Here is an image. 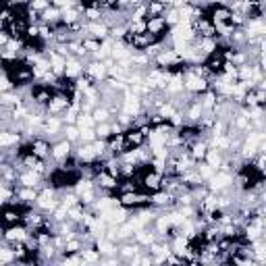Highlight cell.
I'll return each instance as SVG.
<instances>
[{
    "label": "cell",
    "mask_w": 266,
    "mask_h": 266,
    "mask_svg": "<svg viewBox=\"0 0 266 266\" xmlns=\"http://www.w3.org/2000/svg\"><path fill=\"white\" fill-rule=\"evenodd\" d=\"M69 106H71V98L67 94H61V91H54L50 102L46 104V114H48V117H61Z\"/></svg>",
    "instance_id": "cell-1"
},
{
    "label": "cell",
    "mask_w": 266,
    "mask_h": 266,
    "mask_svg": "<svg viewBox=\"0 0 266 266\" xmlns=\"http://www.w3.org/2000/svg\"><path fill=\"white\" fill-rule=\"evenodd\" d=\"M208 189L214 191V193H221L225 189H229L233 185V173H227V171H216L214 175L206 181Z\"/></svg>",
    "instance_id": "cell-2"
},
{
    "label": "cell",
    "mask_w": 266,
    "mask_h": 266,
    "mask_svg": "<svg viewBox=\"0 0 266 266\" xmlns=\"http://www.w3.org/2000/svg\"><path fill=\"white\" fill-rule=\"evenodd\" d=\"M183 88H185V91H189V94L200 96L206 89H210V82L204 77H195L191 73H185L183 75Z\"/></svg>",
    "instance_id": "cell-3"
},
{
    "label": "cell",
    "mask_w": 266,
    "mask_h": 266,
    "mask_svg": "<svg viewBox=\"0 0 266 266\" xmlns=\"http://www.w3.org/2000/svg\"><path fill=\"white\" fill-rule=\"evenodd\" d=\"M150 206L158 208V210H171V208H175V195L165 189H156L150 193Z\"/></svg>",
    "instance_id": "cell-4"
},
{
    "label": "cell",
    "mask_w": 266,
    "mask_h": 266,
    "mask_svg": "<svg viewBox=\"0 0 266 266\" xmlns=\"http://www.w3.org/2000/svg\"><path fill=\"white\" fill-rule=\"evenodd\" d=\"M140 187L144 191H148V193L160 189V187H163V173H158L154 169H148L144 175L140 177Z\"/></svg>",
    "instance_id": "cell-5"
},
{
    "label": "cell",
    "mask_w": 266,
    "mask_h": 266,
    "mask_svg": "<svg viewBox=\"0 0 266 266\" xmlns=\"http://www.w3.org/2000/svg\"><path fill=\"white\" fill-rule=\"evenodd\" d=\"M84 75H88L94 84H100V82H104V79H106L108 73H106V67H104L102 61L89 59V61L84 63Z\"/></svg>",
    "instance_id": "cell-6"
},
{
    "label": "cell",
    "mask_w": 266,
    "mask_h": 266,
    "mask_svg": "<svg viewBox=\"0 0 266 266\" xmlns=\"http://www.w3.org/2000/svg\"><path fill=\"white\" fill-rule=\"evenodd\" d=\"M73 154V144L71 142H67V140H61L59 142H54L52 146H50V160L54 165H59V163H63V160L67 158V156H71Z\"/></svg>",
    "instance_id": "cell-7"
},
{
    "label": "cell",
    "mask_w": 266,
    "mask_h": 266,
    "mask_svg": "<svg viewBox=\"0 0 266 266\" xmlns=\"http://www.w3.org/2000/svg\"><path fill=\"white\" fill-rule=\"evenodd\" d=\"M84 31H86V36L89 38H96V40H106L108 38V31L110 27L108 25H104L102 21H86L84 23Z\"/></svg>",
    "instance_id": "cell-8"
},
{
    "label": "cell",
    "mask_w": 266,
    "mask_h": 266,
    "mask_svg": "<svg viewBox=\"0 0 266 266\" xmlns=\"http://www.w3.org/2000/svg\"><path fill=\"white\" fill-rule=\"evenodd\" d=\"M44 181H46V179L40 175V173L31 171V169L21 171V173H19V179H17V183H19V185H23V187H36V189H40V187H42Z\"/></svg>",
    "instance_id": "cell-9"
},
{
    "label": "cell",
    "mask_w": 266,
    "mask_h": 266,
    "mask_svg": "<svg viewBox=\"0 0 266 266\" xmlns=\"http://www.w3.org/2000/svg\"><path fill=\"white\" fill-rule=\"evenodd\" d=\"M50 142L46 140L44 135H36V137H31L29 140V148H31V152L36 154L38 158L46 160V158H50Z\"/></svg>",
    "instance_id": "cell-10"
},
{
    "label": "cell",
    "mask_w": 266,
    "mask_h": 266,
    "mask_svg": "<svg viewBox=\"0 0 266 266\" xmlns=\"http://www.w3.org/2000/svg\"><path fill=\"white\" fill-rule=\"evenodd\" d=\"M94 183H96V187H100L102 191H117V187H119V179L117 177H112L110 173H106V171H100L98 175L94 177Z\"/></svg>",
    "instance_id": "cell-11"
},
{
    "label": "cell",
    "mask_w": 266,
    "mask_h": 266,
    "mask_svg": "<svg viewBox=\"0 0 266 266\" xmlns=\"http://www.w3.org/2000/svg\"><path fill=\"white\" fill-rule=\"evenodd\" d=\"M167 29H169V25H167L165 17H148V19H146V31L154 33L158 40H163V36L167 33Z\"/></svg>",
    "instance_id": "cell-12"
},
{
    "label": "cell",
    "mask_w": 266,
    "mask_h": 266,
    "mask_svg": "<svg viewBox=\"0 0 266 266\" xmlns=\"http://www.w3.org/2000/svg\"><path fill=\"white\" fill-rule=\"evenodd\" d=\"M123 137H125L127 148H137V146H144L146 144V135L142 133L140 127H129V129H125L123 131Z\"/></svg>",
    "instance_id": "cell-13"
},
{
    "label": "cell",
    "mask_w": 266,
    "mask_h": 266,
    "mask_svg": "<svg viewBox=\"0 0 266 266\" xmlns=\"http://www.w3.org/2000/svg\"><path fill=\"white\" fill-rule=\"evenodd\" d=\"M21 208H15V206H4L2 208V214H0V223H2L4 227H8V225H17V223H21Z\"/></svg>",
    "instance_id": "cell-14"
},
{
    "label": "cell",
    "mask_w": 266,
    "mask_h": 266,
    "mask_svg": "<svg viewBox=\"0 0 266 266\" xmlns=\"http://www.w3.org/2000/svg\"><path fill=\"white\" fill-rule=\"evenodd\" d=\"M21 142H23V137L19 131L0 129V148H17Z\"/></svg>",
    "instance_id": "cell-15"
},
{
    "label": "cell",
    "mask_w": 266,
    "mask_h": 266,
    "mask_svg": "<svg viewBox=\"0 0 266 266\" xmlns=\"http://www.w3.org/2000/svg\"><path fill=\"white\" fill-rule=\"evenodd\" d=\"M84 73V61L77 59V56H69L67 59V65H65V77L69 79H75Z\"/></svg>",
    "instance_id": "cell-16"
},
{
    "label": "cell",
    "mask_w": 266,
    "mask_h": 266,
    "mask_svg": "<svg viewBox=\"0 0 266 266\" xmlns=\"http://www.w3.org/2000/svg\"><path fill=\"white\" fill-rule=\"evenodd\" d=\"M227 61L223 59V54H221V50H216L214 54H210V56H206V61H204V65H206V69L210 71L212 75H218L223 71V65H225Z\"/></svg>",
    "instance_id": "cell-17"
},
{
    "label": "cell",
    "mask_w": 266,
    "mask_h": 266,
    "mask_svg": "<svg viewBox=\"0 0 266 266\" xmlns=\"http://www.w3.org/2000/svg\"><path fill=\"white\" fill-rule=\"evenodd\" d=\"M133 239L140 244L142 248H148L152 241L156 239V233L152 231V227H142V229H135V233H133Z\"/></svg>",
    "instance_id": "cell-18"
},
{
    "label": "cell",
    "mask_w": 266,
    "mask_h": 266,
    "mask_svg": "<svg viewBox=\"0 0 266 266\" xmlns=\"http://www.w3.org/2000/svg\"><path fill=\"white\" fill-rule=\"evenodd\" d=\"M40 23H46V25H54V23H61V8L50 4L48 8H44L40 13Z\"/></svg>",
    "instance_id": "cell-19"
},
{
    "label": "cell",
    "mask_w": 266,
    "mask_h": 266,
    "mask_svg": "<svg viewBox=\"0 0 266 266\" xmlns=\"http://www.w3.org/2000/svg\"><path fill=\"white\" fill-rule=\"evenodd\" d=\"M223 158H225V152H221V150H216V148H208V152L204 156V163L208 167H212L214 171H218L223 165Z\"/></svg>",
    "instance_id": "cell-20"
},
{
    "label": "cell",
    "mask_w": 266,
    "mask_h": 266,
    "mask_svg": "<svg viewBox=\"0 0 266 266\" xmlns=\"http://www.w3.org/2000/svg\"><path fill=\"white\" fill-rule=\"evenodd\" d=\"M79 256H82L84 264H100V252L94 248H82V252H79Z\"/></svg>",
    "instance_id": "cell-21"
},
{
    "label": "cell",
    "mask_w": 266,
    "mask_h": 266,
    "mask_svg": "<svg viewBox=\"0 0 266 266\" xmlns=\"http://www.w3.org/2000/svg\"><path fill=\"white\" fill-rule=\"evenodd\" d=\"M198 48H200V52L204 56H210V54H214L218 50V40L216 38H202L200 44H198Z\"/></svg>",
    "instance_id": "cell-22"
},
{
    "label": "cell",
    "mask_w": 266,
    "mask_h": 266,
    "mask_svg": "<svg viewBox=\"0 0 266 266\" xmlns=\"http://www.w3.org/2000/svg\"><path fill=\"white\" fill-rule=\"evenodd\" d=\"M146 4H148V17H163L169 8V4L158 2V0H146Z\"/></svg>",
    "instance_id": "cell-23"
},
{
    "label": "cell",
    "mask_w": 266,
    "mask_h": 266,
    "mask_svg": "<svg viewBox=\"0 0 266 266\" xmlns=\"http://www.w3.org/2000/svg\"><path fill=\"white\" fill-rule=\"evenodd\" d=\"M63 140H67V142H71L73 146H77L79 144V127L73 123V125H63Z\"/></svg>",
    "instance_id": "cell-24"
},
{
    "label": "cell",
    "mask_w": 266,
    "mask_h": 266,
    "mask_svg": "<svg viewBox=\"0 0 266 266\" xmlns=\"http://www.w3.org/2000/svg\"><path fill=\"white\" fill-rule=\"evenodd\" d=\"M91 119H94V123H106L112 119V114L108 112V108L104 106V104H98V106H94V110H91Z\"/></svg>",
    "instance_id": "cell-25"
},
{
    "label": "cell",
    "mask_w": 266,
    "mask_h": 266,
    "mask_svg": "<svg viewBox=\"0 0 266 266\" xmlns=\"http://www.w3.org/2000/svg\"><path fill=\"white\" fill-rule=\"evenodd\" d=\"M102 15H104V10H100L98 6L88 4V6L84 8L82 19H84V21H102Z\"/></svg>",
    "instance_id": "cell-26"
},
{
    "label": "cell",
    "mask_w": 266,
    "mask_h": 266,
    "mask_svg": "<svg viewBox=\"0 0 266 266\" xmlns=\"http://www.w3.org/2000/svg\"><path fill=\"white\" fill-rule=\"evenodd\" d=\"M73 82H75V89H77V91H79V94H82V96L86 94V91H88L91 86H94V82H91V79H89L88 75H84V73L79 75V77H75Z\"/></svg>",
    "instance_id": "cell-27"
},
{
    "label": "cell",
    "mask_w": 266,
    "mask_h": 266,
    "mask_svg": "<svg viewBox=\"0 0 266 266\" xmlns=\"http://www.w3.org/2000/svg\"><path fill=\"white\" fill-rule=\"evenodd\" d=\"M82 248H84V244H82V239H79L77 235L69 237L65 241V254H79V252H82Z\"/></svg>",
    "instance_id": "cell-28"
},
{
    "label": "cell",
    "mask_w": 266,
    "mask_h": 266,
    "mask_svg": "<svg viewBox=\"0 0 266 266\" xmlns=\"http://www.w3.org/2000/svg\"><path fill=\"white\" fill-rule=\"evenodd\" d=\"M75 125L79 127V129H89V127H96L94 119H91V112H79Z\"/></svg>",
    "instance_id": "cell-29"
},
{
    "label": "cell",
    "mask_w": 266,
    "mask_h": 266,
    "mask_svg": "<svg viewBox=\"0 0 266 266\" xmlns=\"http://www.w3.org/2000/svg\"><path fill=\"white\" fill-rule=\"evenodd\" d=\"M94 131H96V137H100V140H108V137L112 135V129H110V121H106V123H96Z\"/></svg>",
    "instance_id": "cell-30"
},
{
    "label": "cell",
    "mask_w": 266,
    "mask_h": 266,
    "mask_svg": "<svg viewBox=\"0 0 266 266\" xmlns=\"http://www.w3.org/2000/svg\"><path fill=\"white\" fill-rule=\"evenodd\" d=\"M82 46L88 50V54H94V52H98V50H100V40L86 36V38H82Z\"/></svg>",
    "instance_id": "cell-31"
},
{
    "label": "cell",
    "mask_w": 266,
    "mask_h": 266,
    "mask_svg": "<svg viewBox=\"0 0 266 266\" xmlns=\"http://www.w3.org/2000/svg\"><path fill=\"white\" fill-rule=\"evenodd\" d=\"M195 171H198V173H200V177L204 179V183H206V181H208V179H210V177L214 175V173H216V171H214L212 167H208V165L204 163V160H202V163H195Z\"/></svg>",
    "instance_id": "cell-32"
},
{
    "label": "cell",
    "mask_w": 266,
    "mask_h": 266,
    "mask_svg": "<svg viewBox=\"0 0 266 266\" xmlns=\"http://www.w3.org/2000/svg\"><path fill=\"white\" fill-rule=\"evenodd\" d=\"M94 140H96L94 127H89V129H79V144H91Z\"/></svg>",
    "instance_id": "cell-33"
},
{
    "label": "cell",
    "mask_w": 266,
    "mask_h": 266,
    "mask_svg": "<svg viewBox=\"0 0 266 266\" xmlns=\"http://www.w3.org/2000/svg\"><path fill=\"white\" fill-rule=\"evenodd\" d=\"M52 2H50V0H27V8H33V10H38V13H42V10L44 8H48Z\"/></svg>",
    "instance_id": "cell-34"
},
{
    "label": "cell",
    "mask_w": 266,
    "mask_h": 266,
    "mask_svg": "<svg viewBox=\"0 0 266 266\" xmlns=\"http://www.w3.org/2000/svg\"><path fill=\"white\" fill-rule=\"evenodd\" d=\"M221 73H223V75H227L229 79H233V82H237V67H235L233 63H225Z\"/></svg>",
    "instance_id": "cell-35"
},
{
    "label": "cell",
    "mask_w": 266,
    "mask_h": 266,
    "mask_svg": "<svg viewBox=\"0 0 266 266\" xmlns=\"http://www.w3.org/2000/svg\"><path fill=\"white\" fill-rule=\"evenodd\" d=\"M254 96H256V104H258V106H264V104H266V89L254 88Z\"/></svg>",
    "instance_id": "cell-36"
},
{
    "label": "cell",
    "mask_w": 266,
    "mask_h": 266,
    "mask_svg": "<svg viewBox=\"0 0 266 266\" xmlns=\"http://www.w3.org/2000/svg\"><path fill=\"white\" fill-rule=\"evenodd\" d=\"M8 40H10L8 31H6V29H0V46H4V44H6Z\"/></svg>",
    "instance_id": "cell-37"
},
{
    "label": "cell",
    "mask_w": 266,
    "mask_h": 266,
    "mask_svg": "<svg viewBox=\"0 0 266 266\" xmlns=\"http://www.w3.org/2000/svg\"><path fill=\"white\" fill-rule=\"evenodd\" d=\"M4 67V61H2V56H0V69H2Z\"/></svg>",
    "instance_id": "cell-38"
},
{
    "label": "cell",
    "mask_w": 266,
    "mask_h": 266,
    "mask_svg": "<svg viewBox=\"0 0 266 266\" xmlns=\"http://www.w3.org/2000/svg\"><path fill=\"white\" fill-rule=\"evenodd\" d=\"M0 214H2V206H0Z\"/></svg>",
    "instance_id": "cell-39"
},
{
    "label": "cell",
    "mask_w": 266,
    "mask_h": 266,
    "mask_svg": "<svg viewBox=\"0 0 266 266\" xmlns=\"http://www.w3.org/2000/svg\"><path fill=\"white\" fill-rule=\"evenodd\" d=\"M0 150H2V148H0Z\"/></svg>",
    "instance_id": "cell-40"
}]
</instances>
